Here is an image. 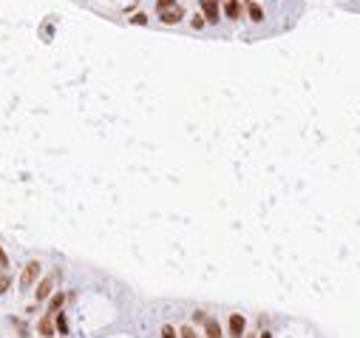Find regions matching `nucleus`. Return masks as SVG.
<instances>
[{"instance_id": "a211bd4d", "label": "nucleus", "mask_w": 360, "mask_h": 338, "mask_svg": "<svg viewBox=\"0 0 360 338\" xmlns=\"http://www.w3.org/2000/svg\"><path fill=\"white\" fill-rule=\"evenodd\" d=\"M9 284H12V279H9V276H3V279H0V293H6Z\"/></svg>"}, {"instance_id": "9b49d317", "label": "nucleus", "mask_w": 360, "mask_h": 338, "mask_svg": "<svg viewBox=\"0 0 360 338\" xmlns=\"http://www.w3.org/2000/svg\"><path fill=\"white\" fill-rule=\"evenodd\" d=\"M54 327H57L60 336H68V321H66V316H63V310H60V316H54Z\"/></svg>"}, {"instance_id": "ddd939ff", "label": "nucleus", "mask_w": 360, "mask_h": 338, "mask_svg": "<svg viewBox=\"0 0 360 338\" xmlns=\"http://www.w3.org/2000/svg\"><path fill=\"white\" fill-rule=\"evenodd\" d=\"M204 23H207V20H204V15H193V20H190V26H193V29H204Z\"/></svg>"}, {"instance_id": "2eb2a0df", "label": "nucleus", "mask_w": 360, "mask_h": 338, "mask_svg": "<svg viewBox=\"0 0 360 338\" xmlns=\"http://www.w3.org/2000/svg\"><path fill=\"white\" fill-rule=\"evenodd\" d=\"M162 338H179V333L173 327H162Z\"/></svg>"}, {"instance_id": "f03ea898", "label": "nucleus", "mask_w": 360, "mask_h": 338, "mask_svg": "<svg viewBox=\"0 0 360 338\" xmlns=\"http://www.w3.org/2000/svg\"><path fill=\"white\" fill-rule=\"evenodd\" d=\"M40 262H29L26 267H23V273H20V290H32L34 284H37V279H40Z\"/></svg>"}, {"instance_id": "dca6fc26", "label": "nucleus", "mask_w": 360, "mask_h": 338, "mask_svg": "<svg viewBox=\"0 0 360 338\" xmlns=\"http://www.w3.org/2000/svg\"><path fill=\"white\" fill-rule=\"evenodd\" d=\"M179 336H181V338H196V333H193V327H181Z\"/></svg>"}, {"instance_id": "39448f33", "label": "nucleus", "mask_w": 360, "mask_h": 338, "mask_svg": "<svg viewBox=\"0 0 360 338\" xmlns=\"http://www.w3.org/2000/svg\"><path fill=\"white\" fill-rule=\"evenodd\" d=\"M221 12H224V17H227V20H241V15H244V6H241V0H227Z\"/></svg>"}, {"instance_id": "423d86ee", "label": "nucleus", "mask_w": 360, "mask_h": 338, "mask_svg": "<svg viewBox=\"0 0 360 338\" xmlns=\"http://www.w3.org/2000/svg\"><path fill=\"white\" fill-rule=\"evenodd\" d=\"M54 330H57V327H54V313H46V316L40 319V324H37V333H40V336H46V338H51V336H54Z\"/></svg>"}, {"instance_id": "1a4fd4ad", "label": "nucleus", "mask_w": 360, "mask_h": 338, "mask_svg": "<svg viewBox=\"0 0 360 338\" xmlns=\"http://www.w3.org/2000/svg\"><path fill=\"white\" fill-rule=\"evenodd\" d=\"M204 336L207 338H221V327H218L216 319H207V321H204Z\"/></svg>"}, {"instance_id": "f8f14e48", "label": "nucleus", "mask_w": 360, "mask_h": 338, "mask_svg": "<svg viewBox=\"0 0 360 338\" xmlns=\"http://www.w3.org/2000/svg\"><path fill=\"white\" fill-rule=\"evenodd\" d=\"M6 270H9V256H6V250L0 247V279L6 276Z\"/></svg>"}, {"instance_id": "4468645a", "label": "nucleus", "mask_w": 360, "mask_h": 338, "mask_svg": "<svg viewBox=\"0 0 360 338\" xmlns=\"http://www.w3.org/2000/svg\"><path fill=\"white\" fill-rule=\"evenodd\" d=\"M131 23H133V26H145V23H147V15H142V12H139V15L131 17Z\"/></svg>"}, {"instance_id": "9d476101", "label": "nucleus", "mask_w": 360, "mask_h": 338, "mask_svg": "<svg viewBox=\"0 0 360 338\" xmlns=\"http://www.w3.org/2000/svg\"><path fill=\"white\" fill-rule=\"evenodd\" d=\"M63 304H66V293H54L49 299V313H57V310H63Z\"/></svg>"}, {"instance_id": "6e6552de", "label": "nucleus", "mask_w": 360, "mask_h": 338, "mask_svg": "<svg viewBox=\"0 0 360 338\" xmlns=\"http://www.w3.org/2000/svg\"><path fill=\"white\" fill-rule=\"evenodd\" d=\"M218 12H221V9H218V6H213V3H210V6H201V15H204V20H207L210 26H216V23L221 20V17H218Z\"/></svg>"}, {"instance_id": "f257e3e1", "label": "nucleus", "mask_w": 360, "mask_h": 338, "mask_svg": "<svg viewBox=\"0 0 360 338\" xmlns=\"http://www.w3.org/2000/svg\"><path fill=\"white\" fill-rule=\"evenodd\" d=\"M156 15H159V20H162V23H167V26H176L181 17H184V9H181L176 0H156Z\"/></svg>"}, {"instance_id": "6ab92c4d", "label": "nucleus", "mask_w": 360, "mask_h": 338, "mask_svg": "<svg viewBox=\"0 0 360 338\" xmlns=\"http://www.w3.org/2000/svg\"><path fill=\"white\" fill-rule=\"evenodd\" d=\"M198 3H201V6H210V3H213V6H218V0H198Z\"/></svg>"}, {"instance_id": "20e7f679", "label": "nucleus", "mask_w": 360, "mask_h": 338, "mask_svg": "<svg viewBox=\"0 0 360 338\" xmlns=\"http://www.w3.org/2000/svg\"><path fill=\"white\" fill-rule=\"evenodd\" d=\"M244 327H247V321L241 313H233L230 316V338H241L244 336Z\"/></svg>"}, {"instance_id": "0eeeda50", "label": "nucleus", "mask_w": 360, "mask_h": 338, "mask_svg": "<svg viewBox=\"0 0 360 338\" xmlns=\"http://www.w3.org/2000/svg\"><path fill=\"white\" fill-rule=\"evenodd\" d=\"M247 17H250L252 23H261V20H264V9H261V3L250 0V3H247Z\"/></svg>"}, {"instance_id": "7ed1b4c3", "label": "nucleus", "mask_w": 360, "mask_h": 338, "mask_svg": "<svg viewBox=\"0 0 360 338\" xmlns=\"http://www.w3.org/2000/svg\"><path fill=\"white\" fill-rule=\"evenodd\" d=\"M54 279H57V273H51V276H46V279H40V284H37V290H34V299H37V301H46V299L54 296Z\"/></svg>"}, {"instance_id": "f3484780", "label": "nucleus", "mask_w": 360, "mask_h": 338, "mask_svg": "<svg viewBox=\"0 0 360 338\" xmlns=\"http://www.w3.org/2000/svg\"><path fill=\"white\" fill-rule=\"evenodd\" d=\"M193 321H198V324H204V321H207V316H204V310H196V313H193Z\"/></svg>"}, {"instance_id": "aec40b11", "label": "nucleus", "mask_w": 360, "mask_h": 338, "mask_svg": "<svg viewBox=\"0 0 360 338\" xmlns=\"http://www.w3.org/2000/svg\"><path fill=\"white\" fill-rule=\"evenodd\" d=\"M261 338H272V336H270V333H261Z\"/></svg>"}]
</instances>
